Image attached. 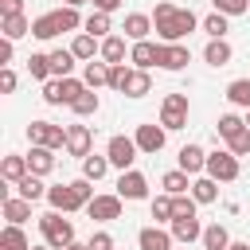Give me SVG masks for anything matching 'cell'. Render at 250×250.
<instances>
[{
    "mask_svg": "<svg viewBox=\"0 0 250 250\" xmlns=\"http://www.w3.org/2000/svg\"><path fill=\"white\" fill-rule=\"evenodd\" d=\"M199 27V16L191 12V8H176V4H168V0H160L156 8H152V31L164 39V43H180L184 35H191Z\"/></svg>",
    "mask_w": 250,
    "mask_h": 250,
    "instance_id": "obj_1",
    "label": "cell"
},
{
    "mask_svg": "<svg viewBox=\"0 0 250 250\" xmlns=\"http://www.w3.org/2000/svg\"><path fill=\"white\" fill-rule=\"evenodd\" d=\"M39 230H43V242H47L51 250H66L70 242H78V238H74V223L62 219V211H47V215L39 219Z\"/></svg>",
    "mask_w": 250,
    "mask_h": 250,
    "instance_id": "obj_2",
    "label": "cell"
},
{
    "mask_svg": "<svg viewBox=\"0 0 250 250\" xmlns=\"http://www.w3.org/2000/svg\"><path fill=\"white\" fill-rule=\"evenodd\" d=\"M238 156L230 152V148H215V152H207V168H203V176H211L215 184H234L238 180Z\"/></svg>",
    "mask_w": 250,
    "mask_h": 250,
    "instance_id": "obj_3",
    "label": "cell"
},
{
    "mask_svg": "<svg viewBox=\"0 0 250 250\" xmlns=\"http://www.w3.org/2000/svg\"><path fill=\"white\" fill-rule=\"evenodd\" d=\"M27 141L39 148H66V129L55 121H31L27 125Z\"/></svg>",
    "mask_w": 250,
    "mask_h": 250,
    "instance_id": "obj_4",
    "label": "cell"
},
{
    "mask_svg": "<svg viewBox=\"0 0 250 250\" xmlns=\"http://www.w3.org/2000/svg\"><path fill=\"white\" fill-rule=\"evenodd\" d=\"M160 125L168 133L188 125V94H164V102H160Z\"/></svg>",
    "mask_w": 250,
    "mask_h": 250,
    "instance_id": "obj_5",
    "label": "cell"
},
{
    "mask_svg": "<svg viewBox=\"0 0 250 250\" xmlns=\"http://www.w3.org/2000/svg\"><path fill=\"white\" fill-rule=\"evenodd\" d=\"M137 152H141V148H137V141H133V137H121V133H117V137H109V145H105L109 164H113V168H121V172H129V168H133Z\"/></svg>",
    "mask_w": 250,
    "mask_h": 250,
    "instance_id": "obj_6",
    "label": "cell"
},
{
    "mask_svg": "<svg viewBox=\"0 0 250 250\" xmlns=\"http://www.w3.org/2000/svg\"><path fill=\"white\" fill-rule=\"evenodd\" d=\"M133 141H137V148L141 152H148V156H156L160 148H164V141H168V129L164 125H137V133H133Z\"/></svg>",
    "mask_w": 250,
    "mask_h": 250,
    "instance_id": "obj_7",
    "label": "cell"
},
{
    "mask_svg": "<svg viewBox=\"0 0 250 250\" xmlns=\"http://www.w3.org/2000/svg\"><path fill=\"white\" fill-rule=\"evenodd\" d=\"M86 215L98 219V223H109V219H121V195H94L86 203Z\"/></svg>",
    "mask_w": 250,
    "mask_h": 250,
    "instance_id": "obj_8",
    "label": "cell"
},
{
    "mask_svg": "<svg viewBox=\"0 0 250 250\" xmlns=\"http://www.w3.org/2000/svg\"><path fill=\"white\" fill-rule=\"evenodd\" d=\"M117 195H121V199H148V180H145L137 168H129V172H121V180H117Z\"/></svg>",
    "mask_w": 250,
    "mask_h": 250,
    "instance_id": "obj_9",
    "label": "cell"
},
{
    "mask_svg": "<svg viewBox=\"0 0 250 250\" xmlns=\"http://www.w3.org/2000/svg\"><path fill=\"white\" fill-rule=\"evenodd\" d=\"M191 62V51L184 47V43H160V59H156V66H164V70H184Z\"/></svg>",
    "mask_w": 250,
    "mask_h": 250,
    "instance_id": "obj_10",
    "label": "cell"
},
{
    "mask_svg": "<svg viewBox=\"0 0 250 250\" xmlns=\"http://www.w3.org/2000/svg\"><path fill=\"white\" fill-rule=\"evenodd\" d=\"M47 203H51V211H62V215L82 211V203H78V195L70 191V184H55V188H47Z\"/></svg>",
    "mask_w": 250,
    "mask_h": 250,
    "instance_id": "obj_11",
    "label": "cell"
},
{
    "mask_svg": "<svg viewBox=\"0 0 250 250\" xmlns=\"http://www.w3.org/2000/svg\"><path fill=\"white\" fill-rule=\"evenodd\" d=\"M156 59H160V43H152V39H141V43H133V47H129V62H133L137 70L156 66Z\"/></svg>",
    "mask_w": 250,
    "mask_h": 250,
    "instance_id": "obj_12",
    "label": "cell"
},
{
    "mask_svg": "<svg viewBox=\"0 0 250 250\" xmlns=\"http://www.w3.org/2000/svg\"><path fill=\"white\" fill-rule=\"evenodd\" d=\"M90 145H94L90 125H66V152L70 156H90Z\"/></svg>",
    "mask_w": 250,
    "mask_h": 250,
    "instance_id": "obj_13",
    "label": "cell"
},
{
    "mask_svg": "<svg viewBox=\"0 0 250 250\" xmlns=\"http://www.w3.org/2000/svg\"><path fill=\"white\" fill-rule=\"evenodd\" d=\"M172 230H164V227H145L141 234H137V246L141 250H172Z\"/></svg>",
    "mask_w": 250,
    "mask_h": 250,
    "instance_id": "obj_14",
    "label": "cell"
},
{
    "mask_svg": "<svg viewBox=\"0 0 250 250\" xmlns=\"http://www.w3.org/2000/svg\"><path fill=\"white\" fill-rule=\"evenodd\" d=\"M176 160H180V172H188V176H199V172L207 168V152H203L199 145H184Z\"/></svg>",
    "mask_w": 250,
    "mask_h": 250,
    "instance_id": "obj_15",
    "label": "cell"
},
{
    "mask_svg": "<svg viewBox=\"0 0 250 250\" xmlns=\"http://www.w3.org/2000/svg\"><path fill=\"white\" fill-rule=\"evenodd\" d=\"M121 31H125V39L141 43V39H148V31H152V16H145V12H129Z\"/></svg>",
    "mask_w": 250,
    "mask_h": 250,
    "instance_id": "obj_16",
    "label": "cell"
},
{
    "mask_svg": "<svg viewBox=\"0 0 250 250\" xmlns=\"http://www.w3.org/2000/svg\"><path fill=\"white\" fill-rule=\"evenodd\" d=\"M168 230H172V238H176V242H184V246H188V242H195V238H203V227H199V219H195V215H191V219H172V223H168Z\"/></svg>",
    "mask_w": 250,
    "mask_h": 250,
    "instance_id": "obj_17",
    "label": "cell"
},
{
    "mask_svg": "<svg viewBox=\"0 0 250 250\" xmlns=\"http://www.w3.org/2000/svg\"><path fill=\"white\" fill-rule=\"evenodd\" d=\"M0 176H4V184H20L23 176H31V168H27V156H4L0 160Z\"/></svg>",
    "mask_w": 250,
    "mask_h": 250,
    "instance_id": "obj_18",
    "label": "cell"
},
{
    "mask_svg": "<svg viewBox=\"0 0 250 250\" xmlns=\"http://www.w3.org/2000/svg\"><path fill=\"white\" fill-rule=\"evenodd\" d=\"M70 51H74V59H78V62H94V55H102V43H98L94 35L78 31V35H74V43H70Z\"/></svg>",
    "mask_w": 250,
    "mask_h": 250,
    "instance_id": "obj_19",
    "label": "cell"
},
{
    "mask_svg": "<svg viewBox=\"0 0 250 250\" xmlns=\"http://www.w3.org/2000/svg\"><path fill=\"white\" fill-rule=\"evenodd\" d=\"M230 59H234V51H230L227 39H211V43L203 47V62H207V66H227Z\"/></svg>",
    "mask_w": 250,
    "mask_h": 250,
    "instance_id": "obj_20",
    "label": "cell"
},
{
    "mask_svg": "<svg viewBox=\"0 0 250 250\" xmlns=\"http://www.w3.org/2000/svg\"><path fill=\"white\" fill-rule=\"evenodd\" d=\"M27 168H31V176H47V172L55 168V148H39V145H31V152H27Z\"/></svg>",
    "mask_w": 250,
    "mask_h": 250,
    "instance_id": "obj_21",
    "label": "cell"
},
{
    "mask_svg": "<svg viewBox=\"0 0 250 250\" xmlns=\"http://www.w3.org/2000/svg\"><path fill=\"white\" fill-rule=\"evenodd\" d=\"M4 219H8L12 227H23V223L31 219V203L20 199V195H8V199H4Z\"/></svg>",
    "mask_w": 250,
    "mask_h": 250,
    "instance_id": "obj_22",
    "label": "cell"
},
{
    "mask_svg": "<svg viewBox=\"0 0 250 250\" xmlns=\"http://www.w3.org/2000/svg\"><path fill=\"white\" fill-rule=\"evenodd\" d=\"M82 82H86L90 90H98V86H109V62H102V59L86 62V66H82Z\"/></svg>",
    "mask_w": 250,
    "mask_h": 250,
    "instance_id": "obj_23",
    "label": "cell"
},
{
    "mask_svg": "<svg viewBox=\"0 0 250 250\" xmlns=\"http://www.w3.org/2000/svg\"><path fill=\"white\" fill-rule=\"evenodd\" d=\"M160 188H164V195H188L191 191V180H188V172L172 168V172L160 176Z\"/></svg>",
    "mask_w": 250,
    "mask_h": 250,
    "instance_id": "obj_24",
    "label": "cell"
},
{
    "mask_svg": "<svg viewBox=\"0 0 250 250\" xmlns=\"http://www.w3.org/2000/svg\"><path fill=\"white\" fill-rule=\"evenodd\" d=\"M31 35H35V39H55V35H62L59 16H55V12H43L39 20H31Z\"/></svg>",
    "mask_w": 250,
    "mask_h": 250,
    "instance_id": "obj_25",
    "label": "cell"
},
{
    "mask_svg": "<svg viewBox=\"0 0 250 250\" xmlns=\"http://www.w3.org/2000/svg\"><path fill=\"white\" fill-rule=\"evenodd\" d=\"M203 250H227L230 246V234H227V227L223 223H211V227H203Z\"/></svg>",
    "mask_w": 250,
    "mask_h": 250,
    "instance_id": "obj_26",
    "label": "cell"
},
{
    "mask_svg": "<svg viewBox=\"0 0 250 250\" xmlns=\"http://www.w3.org/2000/svg\"><path fill=\"white\" fill-rule=\"evenodd\" d=\"M102 62H109V66L125 62V35H109V39H102Z\"/></svg>",
    "mask_w": 250,
    "mask_h": 250,
    "instance_id": "obj_27",
    "label": "cell"
},
{
    "mask_svg": "<svg viewBox=\"0 0 250 250\" xmlns=\"http://www.w3.org/2000/svg\"><path fill=\"white\" fill-rule=\"evenodd\" d=\"M70 70H74V51H70V47H66V51L55 47V51H51V74H55V78H70Z\"/></svg>",
    "mask_w": 250,
    "mask_h": 250,
    "instance_id": "obj_28",
    "label": "cell"
},
{
    "mask_svg": "<svg viewBox=\"0 0 250 250\" xmlns=\"http://www.w3.org/2000/svg\"><path fill=\"white\" fill-rule=\"evenodd\" d=\"M145 94H152V78H148V70H137L133 66V74L125 82V98H145Z\"/></svg>",
    "mask_w": 250,
    "mask_h": 250,
    "instance_id": "obj_29",
    "label": "cell"
},
{
    "mask_svg": "<svg viewBox=\"0 0 250 250\" xmlns=\"http://www.w3.org/2000/svg\"><path fill=\"white\" fill-rule=\"evenodd\" d=\"M109 172V156H98V152H90V156H82V180H102Z\"/></svg>",
    "mask_w": 250,
    "mask_h": 250,
    "instance_id": "obj_30",
    "label": "cell"
},
{
    "mask_svg": "<svg viewBox=\"0 0 250 250\" xmlns=\"http://www.w3.org/2000/svg\"><path fill=\"white\" fill-rule=\"evenodd\" d=\"M16 195H20V199H27V203H35V199H47V188H43V180H39V176H23V180L16 184Z\"/></svg>",
    "mask_w": 250,
    "mask_h": 250,
    "instance_id": "obj_31",
    "label": "cell"
},
{
    "mask_svg": "<svg viewBox=\"0 0 250 250\" xmlns=\"http://www.w3.org/2000/svg\"><path fill=\"white\" fill-rule=\"evenodd\" d=\"M191 199H195V203H215V199H219V184H215L211 176L191 180Z\"/></svg>",
    "mask_w": 250,
    "mask_h": 250,
    "instance_id": "obj_32",
    "label": "cell"
},
{
    "mask_svg": "<svg viewBox=\"0 0 250 250\" xmlns=\"http://www.w3.org/2000/svg\"><path fill=\"white\" fill-rule=\"evenodd\" d=\"M0 250H31V242H27V234H23V227H4L0 230Z\"/></svg>",
    "mask_w": 250,
    "mask_h": 250,
    "instance_id": "obj_33",
    "label": "cell"
},
{
    "mask_svg": "<svg viewBox=\"0 0 250 250\" xmlns=\"http://www.w3.org/2000/svg\"><path fill=\"white\" fill-rule=\"evenodd\" d=\"M86 35H94V39H109V31H113V23H109V16L105 12H90L86 16V27H82Z\"/></svg>",
    "mask_w": 250,
    "mask_h": 250,
    "instance_id": "obj_34",
    "label": "cell"
},
{
    "mask_svg": "<svg viewBox=\"0 0 250 250\" xmlns=\"http://www.w3.org/2000/svg\"><path fill=\"white\" fill-rule=\"evenodd\" d=\"M0 31H4V39H23L27 31H31V23H27V16H4V23H0Z\"/></svg>",
    "mask_w": 250,
    "mask_h": 250,
    "instance_id": "obj_35",
    "label": "cell"
},
{
    "mask_svg": "<svg viewBox=\"0 0 250 250\" xmlns=\"http://www.w3.org/2000/svg\"><path fill=\"white\" fill-rule=\"evenodd\" d=\"M242 129H246V117H238V113H223V117H219V125H215V133H219L223 141L238 137Z\"/></svg>",
    "mask_w": 250,
    "mask_h": 250,
    "instance_id": "obj_36",
    "label": "cell"
},
{
    "mask_svg": "<svg viewBox=\"0 0 250 250\" xmlns=\"http://www.w3.org/2000/svg\"><path fill=\"white\" fill-rule=\"evenodd\" d=\"M227 98H230V105L250 109V78H234V82L227 86Z\"/></svg>",
    "mask_w": 250,
    "mask_h": 250,
    "instance_id": "obj_37",
    "label": "cell"
},
{
    "mask_svg": "<svg viewBox=\"0 0 250 250\" xmlns=\"http://www.w3.org/2000/svg\"><path fill=\"white\" fill-rule=\"evenodd\" d=\"M27 74L39 78V82H51V78H55V74H51V55H31V59H27Z\"/></svg>",
    "mask_w": 250,
    "mask_h": 250,
    "instance_id": "obj_38",
    "label": "cell"
},
{
    "mask_svg": "<svg viewBox=\"0 0 250 250\" xmlns=\"http://www.w3.org/2000/svg\"><path fill=\"white\" fill-rule=\"evenodd\" d=\"M55 16H59V27H62V31H78V27H86V20L78 16V8H66V4H62V8H55Z\"/></svg>",
    "mask_w": 250,
    "mask_h": 250,
    "instance_id": "obj_39",
    "label": "cell"
},
{
    "mask_svg": "<svg viewBox=\"0 0 250 250\" xmlns=\"http://www.w3.org/2000/svg\"><path fill=\"white\" fill-rule=\"evenodd\" d=\"M203 31H207L211 39H227V31H230V23H227V16H223V12H211V16L203 20Z\"/></svg>",
    "mask_w": 250,
    "mask_h": 250,
    "instance_id": "obj_40",
    "label": "cell"
},
{
    "mask_svg": "<svg viewBox=\"0 0 250 250\" xmlns=\"http://www.w3.org/2000/svg\"><path fill=\"white\" fill-rule=\"evenodd\" d=\"M98 105H102V98H98L94 90H86V94H82V98H78L70 109H74L78 117H94V113H98Z\"/></svg>",
    "mask_w": 250,
    "mask_h": 250,
    "instance_id": "obj_41",
    "label": "cell"
},
{
    "mask_svg": "<svg viewBox=\"0 0 250 250\" xmlns=\"http://www.w3.org/2000/svg\"><path fill=\"white\" fill-rule=\"evenodd\" d=\"M152 219H156V223H172V219H176L172 195H156V199H152Z\"/></svg>",
    "mask_w": 250,
    "mask_h": 250,
    "instance_id": "obj_42",
    "label": "cell"
},
{
    "mask_svg": "<svg viewBox=\"0 0 250 250\" xmlns=\"http://www.w3.org/2000/svg\"><path fill=\"white\" fill-rule=\"evenodd\" d=\"M129 74H133V66H125V62H117V66H109V90H117V94H125V82H129Z\"/></svg>",
    "mask_w": 250,
    "mask_h": 250,
    "instance_id": "obj_43",
    "label": "cell"
},
{
    "mask_svg": "<svg viewBox=\"0 0 250 250\" xmlns=\"http://www.w3.org/2000/svg\"><path fill=\"white\" fill-rule=\"evenodd\" d=\"M195 207H199V203H195L191 195H172V211H176V219H191Z\"/></svg>",
    "mask_w": 250,
    "mask_h": 250,
    "instance_id": "obj_44",
    "label": "cell"
},
{
    "mask_svg": "<svg viewBox=\"0 0 250 250\" xmlns=\"http://www.w3.org/2000/svg\"><path fill=\"white\" fill-rule=\"evenodd\" d=\"M211 4H215V12H223L227 20H230V16H242V12L250 8V0H211Z\"/></svg>",
    "mask_w": 250,
    "mask_h": 250,
    "instance_id": "obj_45",
    "label": "cell"
},
{
    "mask_svg": "<svg viewBox=\"0 0 250 250\" xmlns=\"http://www.w3.org/2000/svg\"><path fill=\"white\" fill-rule=\"evenodd\" d=\"M43 102H47V105H62V82H59V78L43 82Z\"/></svg>",
    "mask_w": 250,
    "mask_h": 250,
    "instance_id": "obj_46",
    "label": "cell"
},
{
    "mask_svg": "<svg viewBox=\"0 0 250 250\" xmlns=\"http://www.w3.org/2000/svg\"><path fill=\"white\" fill-rule=\"evenodd\" d=\"M227 148H230L234 156H246V152H250V129H242L238 137H230V141H227Z\"/></svg>",
    "mask_w": 250,
    "mask_h": 250,
    "instance_id": "obj_47",
    "label": "cell"
},
{
    "mask_svg": "<svg viewBox=\"0 0 250 250\" xmlns=\"http://www.w3.org/2000/svg\"><path fill=\"white\" fill-rule=\"evenodd\" d=\"M70 191L78 195V203H82V207L94 199V188H90V180H70Z\"/></svg>",
    "mask_w": 250,
    "mask_h": 250,
    "instance_id": "obj_48",
    "label": "cell"
},
{
    "mask_svg": "<svg viewBox=\"0 0 250 250\" xmlns=\"http://www.w3.org/2000/svg\"><path fill=\"white\" fill-rule=\"evenodd\" d=\"M90 250H113V234L109 230H94L90 234Z\"/></svg>",
    "mask_w": 250,
    "mask_h": 250,
    "instance_id": "obj_49",
    "label": "cell"
},
{
    "mask_svg": "<svg viewBox=\"0 0 250 250\" xmlns=\"http://www.w3.org/2000/svg\"><path fill=\"white\" fill-rule=\"evenodd\" d=\"M12 90H16V70L0 66V94H12Z\"/></svg>",
    "mask_w": 250,
    "mask_h": 250,
    "instance_id": "obj_50",
    "label": "cell"
},
{
    "mask_svg": "<svg viewBox=\"0 0 250 250\" xmlns=\"http://www.w3.org/2000/svg\"><path fill=\"white\" fill-rule=\"evenodd\" d=\"M0 16H23V0H0Z\"/></svg>",
    "mask_w": 250,
    "mask_h": 250,
    "instance_id": "obj_51",
    "label": "cell"
},
{
    "mask_svg": "<svg viewBox=\"0 0 250 250\" xmlns=\"http://www.w3.org/2000/svg\"><path fill=\"white\" fill-rule=\"evenodd\" d=\"M90 4H94V12H105V16H113V12H117L125 0H90Z\"/></svg>",
    "mask_w": 250,
    "mask_h": 250,
    "instance_id": "obj_52",
    "label": "cell"
},
{
    "mask_svg": "<svg viewBox=\"0 0 250 250\" xmlns=\"http://www.w3.org/2000/svg\"><path fill=\"white\" fill-rule=\"evenodd\" d=\"M12 55H16V43H12V39H4V43H0V66H8V62H12Z\"/></svg>",
    "mask_w": 250,
    "mask_h": 250,
    "instance_id": "obj_53",
    "label": "cell"
},
{
    "mask_svg": "<svg viewBox=\"0 0 250 250\" xmlns=\"http://www.w3.org/2000/svg\"><path fill=\"white\" fill-rule=\"evenodd\" d=\"M66 250H90V242H70Z\"/></svg>",
    "mask_w": 250,
    "mask_h": 250,
    "instance_id": "obj_54",
    "label": "cell"
},
{
    "mask_svg": "<svg viewBox=\"0 0 250 250\" xmlns=\"http://www.w3.org/2000/svg\"><path fill=\"white\" fill-rule=\"evenodd\" d=\"M227 250H250V242H230Z\"/></svg>",
    "mask_w": 250,
    "mask_h": 250,
    "instance_id": "obj_55",
    "label": "cell"
},
{
    "mask_svg": "<svg viewBox=\"0 0 250 250\" xmlns=\"http://www.w3.org/2000/svg\"><path fill=\"white\" fill-rule=\"evenodd\" d=\"M62 4H66V8H82L86 0H62Z\"/></svg>",
    "mask_w": 250,
    "mask_h": 250,
    "instance_id": "obj_56",
    "label": "cell"
},
{
    "mask_svg": "<svg viewBox=\"0 0 250 250\" xmlns=\"http://www.w3.org/2000/svg\"><path fill=\"white\" fill-rule=\"evenodd\" d=\"M31 250H51V246H47V242H43V246H31Z\"/></svg>",
    "mask_w": 250,
    "mask_h": 250,
    "instance_id": "obj_57",
    "label": "cell"
},
{
    "mask_svg": "<svg viewBox=\"0 0 250 250\" xmlns=\"http://www.w3.org/2000/svg\"><path fill=\"white\" fill-rule=\"evenodd\" d=\"M246 129H250V109H246Z\"/></svg>",
    "mask_w": 250,
    "mask_h": 250,
    "instance_id": "obj_58",
    "label": "cell"
}]
</instances>
